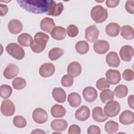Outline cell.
Segmentation results:
<instances>
[{"label": "cell", "mask_w": 134, "mask_h": 134, "mask_svg": "<svg viewBox=\"0 0 134 134\" xmlns=\"http://www.w3.org/2000/svg\"><path fill=\"white\" fill-rule=\"evenodd\" d=\"M32 36L27 33L21 34L17 38V41L21 46L29 47L32 41Z\"/></svg>", "instance_id": "30"}, {"label": "cell", "mask_w": 134, "mask_h": 134, "mask_svg": "<svg viewBox=\"0 0 134 134\" xmlns=\"http://www.w3.org/2000/svg\"><path fill=\"white\" fill-rule=\"evenodd\" d=\"M92 117L94 120L98 122L105 121L108 117L104 114L101 107L97 106L94 107L92 110Z\"/></svg>", "instance_id": "24"}, {"label": "cell", "mask_w": 134, "mask_h": 134, "mask_svg": "<svg viewBox=\"0 0 134 134\" xmlns=\"http://www.w3.org/2000/svg\"><path fill=\"white\" fill-rule=\"evenodd\" d=\"M52 96L54 100L58 103H64L66 100V95L65 92L61 87H55L53 88Z\"/></svg>", "instance_id": "23"}, {"label": "cell", "mask_w": 134, "mask_h": 134, "mask_svg": "<svg viewBox=\"0 0 134 134\" xmlns=\"http://www.w3.org/2000/svg\"><path fill=\"white\" fill-rule=\"evenodd\" d=\"M125 9L128 13L133 14H134V1L132 0L127 1L125 5Z\"/></svg>", "instance_id": "43"}, {"label": "cell", "mask_w": 134, "mask_h": 134, "mask_svg": "<svg viewBox=\"0 0 134 134\" xmlns=\"http://www.w3.org/2000/svg\"><path fill=\"white\" fill-rule=\"evenodd\" d=\"M81 128L80 127L75 124L71 125L68 130V133L69 134H80L81 133Z\"/></svg>", "instance_id": "44"}, {"label": "cell", "mask_w": 134, "mask_h": 134, "mask_svg": "<svg viewBox=\"0 0 134 134\" xmlns=\"http://www.w3.org/2000/svg\"><path fill=\"white\" fill-rule=\"evenodd\" d=\"M100 99L103 103H107L114 99V92L109 89L104 90L100 94Z\"/></svg>", "instance_id": "33"}, {"label": "cell", "mask_w": 134, "mask_h": 134, "mask_svg": "<svg viewBox=\"0 0 134 134\" xmlns=\"http://www.w3.org/2000/svg\"><path fill=\"white\" fill-rule=\"evenodd\" d=\"M120 104L115 100H111L107 103L104 107V114L109 117H114L116 116L120 112Z\"/></svg>", "instance_id": "5"}, {"label": "cell", "mask_w": 134, "mask_h": 134, "mask_svg": "<svg viewBox=\"0 0 134 134\" xmlns=\"http://www.w3.org/2000/svg\"><path fill=\"white\" fill-rule=\"evenodd\" d=\"M82 95L86 102L91 103L95 100L98 94L97 91L93 87L87 86L83 89Z\"/></svg>", "instance_id": "13"}, {"label": "cell", "mask_w": 134, "mask_h": 134, "mask_svg": "<svg viewBox=\"0 0 134 134\" xmlns=\"http://www.w3.org/2000/svg\"><path fill=\"white\" fill-rule=\"evenodd\" d=\"M8 12V6L5 4L0 5V14L1 16H5Z\"/></svg>", "instance_id": "47"}, {"label": "cell", "mask_w": 134, "mask_h": 134, "mask_svg": "<svg viewBox=\"0 0 134 134\" xmlns=\"http://www.w3.org/2000/svg\"><path fill=\"white\" fill-rule=\"evenodd\" d=\"M13 90L10 85L3 84L0 86V95L3 98H9L12 95Z\"/></svg>", "instance_id": "37"}, {"label": "cell", "mask_w": 134, "mask_h": 134, "mask_svg": "<svg viewBox=\"0 0 134 134\" xmlns=\"http://www.w3.org/2000/svg\"><path fill=\"white\" fill-rule=\"evenodd\" d=\"M120 35L127 40H132L134 38L133 28L129 25H124L120 29Z\"/></svg>", "instance_id": "28"}, {"label": "cell", "mask_w": 134, "mask_h": 134, "mask_svg": "<svg viewBox=\"0 0 134 134\" xmlns=\"http://www.w3.org/2000/svg\"><path fill=\"white\" fill-rule=\"evenodd\" d=\"M66 31L67 35L71 38L75 37L79 34V29L77 27L73 24L69 25Z\"/></svg>", "instance_id": "41"}, {"label": "cell", "mask_w": 134, "mask_h": 134, "mask_svg": "<svg viewBox=\"0 0 134 134\" xmlns=\"http://www.w3.org/2000/svg\"><path fill=\"white\" fill-rule=\"evenodd\" d=\"M13 122L14 125L18 128H23L27 125V121L26 119L22 116L17 115L13 118Z\"/></svg>", "instance_id": "38"}, {"label": "cell", "mask_w": 134, "mask_h": 134, "mask_svg": "<svg viewBox=\"0 0 134 134\" xmlns=\"http://www.w3.org/2000/svg\"><path fill=\"white\" fill-rule=\"evenodd\" d=\"M123 79L127 81H131L133 80L134 73L133 70L130 69H127L122 73Z\"/></svg>", "instance_id": "42"}, {"label": "cell", "mask_w": 134, "mask_h": 134, "mask_svg": "<svg viewBox=\"0 0 134 134\" xmlns=\"http://www.w3.org/2000/svg\"><path fill=\"white\" fill-rule=\"evenodd\" d=\"M23 27L21 22L17 19H11L8 24V29L13 35L19 34L22 31Z\"/></svg>", "instance_id": "17"}, {"label": "cell", "mask_w": 134, "mask_h": 134, "mask_svg": "<svg viewBox=\"0 0 134 134\" xmlns=\"http://www.w3.org/2000/svg\"><path fill=\"white\" fill-rule=\"evenodd\" d=\"M19 71L18 66L14 63L8 64L3 72V75L7 79H12L18 75Z\"/></svg>", "instance_id": "14"}, {"label": "cell", "mask_w": 134, "mask_h": 134, "mask_svg": "<svg viewBox=\"0 0 134 134\" xmlns=\"http://www.w3.org/2000/svg\"><path fill=\"white\" fill-rule=\"evenodd\" d=\"M90 116V108L85 105L81 106L75 113V118L81 121L86 120Z\"/></svg>", "instance_id": "16"}, {"label": "cell", "mask_w": 134, "mask_h": 134, "mask_svg": "<svg viewBox=\"0 0 134 134\" xmlns=\"http://www.w3.org/2000/svg\"><path fill=\"white\" fill-rule=\"evenodd\" d=\"M120 30L119 25L116 23L112 22L108 24L105 28V32L110 37H116L119 35Z\"/></svg>", "instance_id": "26"}, {"label": "cell", "mask_w": 134, "mask_h": 134, "mask_svg": "<svg viewBox=\"0 0 134 134\" xmlns=\"http://www.w3.org/2000/svg\"><path fill=\"white\" fill-rule=\"evenodd\" d=\"M52 0H28L17 1L19 5L27 12L41 14L47 13L52 3Z\"/></svg>", "instance_id": "1"}, {"label": "cell", "mask_w": 134, "mask_h": 134, "mask_svg": "<svg viewBox=\"0 0 134 134\" xmlns=\"http://www.w3.org/2000/svg\"><path fill=\"white\" fill-rule=\"evenodd\" d=\"M55 70V66L52 63H44L40 66L39 74L43 77H48L54 73Z\"/></svg>", "instance_id": "10"}, {"label": "cell", "mask_w": 134, "mask_h": 134, "mask_svg": "<svg viewBox=\"0 0 134 134\" xmlns=\"http://www.w3.org/2000/svg\"><path fill=\"white\" fill-rule=\"evenodd\" d=\"M133 98H134V95H129L128 97V104L129 106L132 109H134L133 107Z\"/></svg>", "instance_id": "48"}, {"label": "cell", "mask_w": 134, "mask_h": 134, "mask_svg": "<svg viewBox=\"0 0 134 134\" xmlns=\"http://www.w3.org/2000/svg\"><path fill=\"white\" fill-rule=\"evenodd\" d=\"M12 85L14 89L21 90L24 89L26 85V80L21 77H17L12 82Z\"/></svg>", "instance_id": "36"}, {"label": "cell", "mask_w": 134, "mask_h": 134, "mask_svg": "<svg viewBox=\"0 0 134 134\" xmlns=\"http://www.w3.org/2000/svg\"><path fill=\"white\" fill-rule=\"evenodd\" d=\"M55 26V24L53 19L50 17H45L43 18L40 23L41 29L48 33H50Z\"/></svg>", "instance_id": "20"}, {"label": "cell", "mask_w": 134, "mask_h": 134, "mask_svg": "<svg viewBox=\"0 0 134 134\" xmlns=\"http://www.w3.org/2000/svg\"><path fill=\"white\" fill-rule=\"evenodd\" d=\"M119 120L121 124L124 125L132 124L134 122V113L129 110H125L120 115Z\"/></svg>", "instance_id": "15"}, {"label": "cell", "mask_w": 134, "mask_h": 134, "mask_svg": "<svg viewBox=\"0 0 134 134\" xmlns=\"http://www.w3.org/2000/svg\"><path fill=\"white\" fill-rule=\"evenodd\" d=\"M64 54V50L60 48H53L51 49L49 53V58L52 61H55L60 58Z\"/></svg>", "instance_id": "32"}, {"label": "cell", "mask_w": 134, "mask_h": 134, "mask_svg": "<svg viewBox=\"0 0 134 134\" xmlns=\"http://www.w3.org/2000/svg\"><path fill=\"white\" fill-rule=\"evenodd\" d=\"M99 31L95 25L87 27L85 29V39L89 42H95L98 39Z\"/></svg>", "instance_id": "8"}, {"label": "cell", "mask_w": 134, "mask_h": 134, "mask_svg": "<svg viewBox=\"0 0 134 134\" xmlns=\"http://www.w3.org/2000/svg\"><path fill=\"white\" fill-rule=\"evenodd\" d=\"M75 48L76 51L80 54H85L89 50V44L86 41L81 40L76 42Z\"/></svg>", "instance_id": "31"}, {"label": "cell", "mask_w": 134, "mask_h": 134, "mask_svg": "<svg viewBox=\"0 0 134 134\" xmlns=\"http://www.w3.org/2000/svg\"><path fill=\"white\" fill-rule=\"evenodd\" d=\"M119 125L117 122L110 120L107 121L105 125V130L108 133H114L118 130Z\"/></svg>", "instance_id": "35"}, {"label": "cell", "mask_w": 134, "mask_h": 134, "mask_svg": "<svg viewBox=\"0 0 134 134\" xmlns=\"http://www.w3.org/2000/svg\"><path fill=\"white\" fill-rule=\"evenodd\" d=\"M93 49L96 53L99 54H104L109 50V44L106 40H98L94 42Z\"/></svg>", "instance_id": "12"}, {"label": "cell", "mask_w": 134, "mask_h": 134, "mask_svg": "<svg viewBox=\"0 0 134 134\" xmlns=\"http://www.w3.org/2000/svg\"><path fill=\"white\" fill-rule=\"evenodd\" d=\"M106 6L109 8H114L117 6L119 3L118 0H107L105 2Z\"/></svg>", "instance_id": "46"}, {"label": "cell", "mask_w": 134, "mask_h": 134, "mask_svg": "<svg viewBox=\"0 0 134 134\" xmlns=\"http://www.w3.org/2000/svg\"><path fill=\"white\" fill-rule=\"evenodd\" d=\"M81 97L80 95L75 92H73L68 96V102L70 105L72 107H77L81 103Z\"/></svg>", "instance_id": "29"}, {"label": "cell", "mask_w": 134, "mask_h": 134, "mask_svg": "<svg viewBox=\"0 0 134 134\" xmlns=\"http://www.w3.org/2000/svg\"><path fill=\"white\" fill-rule=\"evenodd\" d=\"M1 111L5 116H11L15 111V106L13 102L9 99L4 100L1 106Z\"/></svg>", "instance_id": "7"}, {"label": "cell", "mask_w": 134, "mask_h": 134, "mask_svg": "<svg viewBox=\"0 0 134 134\" xmlns=\"http://www.w3.org/2000/svg\"><path fill=\"white\" fill-rule=\"evenodd\" d=\"M64 9V6L62 3L59 2L57 3L55 1H53L49 11L46 13L49 16H52L54 17L59 16Z\"/></svg>", "instance_id": "19"}, {"label": "cell", "mask_w": 134, "mask_h": 134, "mask_svg": "<svg viewBox=\"0 0 134 134\" xmlns=\"http://www.w3.org/2000/svg\"><path fill=\"white\" fill-rule=\"evenodd\" d=\"M31 133H46V132L40 129H36L34 130H33L31 132Z\"/></svg>", "instance_id": "49"}, {"label": "cell", "mask_w": 134, "mask_h": 134, "mask_svg": "<svg viewBox=\"0 0 134 134\" xmlns=\"http://www.w3.org/2000/svg\"><path fill=\"white\" fill-rule=\"evenodd\" d=\"M133 54V48L130 45H125L122 46L119 51V55L121 60L126 62L130 61Z\"/></svg>", "instance_id": "9"}, {"label": "cell", "mask_w": 134, "mask_h": 134, "mask_svg": "<svg viewBox=\"0 0 134 134\" xmlns=\"http://www.w3.org/2000/svg\"><path fill=\"white\" fill-rule=\"evenodd\" d=\"M32 117L34 121L39 124H42L46 122L48 118L47 111L40 107L36 108L32 112Z\"/></svg>", "instance_id": "6"}, {"label": "cell", "mask_w": 134, "mask_h": 134, "mask_svg": "<svg viewBox=\"0 0 134 134\" xmlns=\"http://www.w3.org/2000/svg\"><path fill=\"white\" fill-rule=\"evenodd\" d=\"M67 121L63 119H54L51 121V128L57 131H64L68 127Z\"/></svg>", "instance_id": "25"}, {"label": "cell", "mask_w": 134, "mask_h": 134, "mask_svg": "<svg viewBox=\"0 0 134 134\" xmlns=\"http://www.w3.org/2000/svg\"><path fill=\"white\" fill-rule=\"evenodd\" d=\"M87 132L88 134H100L101 131L99 127L96 125H91L88 128Z\"/></svg>", "instance_id": "45"}, {"label": "cell", "mask_w": 134, "mask_h": 134, "mask_svg": "<svg viewBox=\"0 0 134 134\" xmlns=\"http://www.w3.org/2000/svg\"><path fill=\"white\" fill-rule=\"evenodd\" d=\"M91 17L95 23H102L108 17L107 10L101 5H96L91 10Z\"/></svg>", "instance_id": "3"}, {"label": "cell", "mask_w": 134, "mask_h": 134, "mask_svg": "<svg viewBox=\"0 0 134 134\" xmlns=\"http://www.w3.org/2000/svg\"><path fill=\"white\" fill-rule=\"evenodd\" d=\"M6 52L17 60L23 59L25 55L24 49L16 43H10L6 47Z\"/></svg>", "instance_id": "4"}, {"label": "cell", "mask_w": 134, "mask_h": 134, "mask_svg": "<svg viewBox=\"0 0 134 134\" xmlns=\"http://www.w3.org/2000/svg\"><path fill=\"white\" fill-rule=\"evenodd\" d=\"M128 92V89L127 86L122 84L117 85L114 91V94L118 98H123L125 97Z\"/></svg>", "instance_id": "34"}, {"label": "cell", "mask_w": 134, "mask_h": 134, "mask_svg": "<svg viewBox=\"0 0 134 134\" xmlns=\"http://www.w3.org/2000/svg\"><path fill=\"white\" fill-rule=\"evenodd\" d=\"M106 62L109 66L117 68L120 64V61L116 52L110 51L106 57Z\"/></svg>", "instance_id": "22"}, {"label": "cell", "mask_w": 134, "mask_h": 134, "mask_svg": "<svg viewBox=\"0 0 134 134\" xmlns=\"http://www.w3.org/2000/svg\"><path fill=\"white\" fill-rule=\"evenodd\" d=\"M73 77L69 74H65L61 79V83L63 86L66 87H71L73 84Z\"/></svg>", "instance_id": "40"}, {"label": "cell", "mask_w": 134, "mask_h": 134, "mask_svg": "<svg viewBox=\"0 0 134 134\" xmlns=\"http://www.w3.org/2000/svg\"><path fill=\"white\" fill-rule=\"evenodd\" d=\"M66 29L62 26H55L50 32L51 37L55 40H63L66 35Z\"/></svg>", "instance_id": "21"}, {"label": "cell", "mask_w": 134, "mask_h": 134, "mask_svg": "<svg viewBox=\"0 0 134 134\" xmlns=\"http://www.w3.org/2000/svg\"><path fill=\"white\" fill-rule=\"evenodd\" d=\"M49 39V36L42 32H38L34 36V39L30 44V48L35 53H40L43 51Z\"/></svg>", "instance_id": "2"}, {"label": "cell", "mask_w": 134, "mask_h": 134, "mask_svg": "<svg viewBox=\"0 0 134 134\" xmlns=\"http://www.w3.org/2000/svg\"><path fill=\"white\" fill-rule=\"evenodd\" d=\"M107 80L111 85L119 83L121 80V74L119 71L114 69L108 70L105 74Z\"/></svg>", "instance_id": "11"}, {"label": "cell", "mask_w": 134, "mask_h": 134, "mask_svg": "<svg viewBox=\"0 0 134 134\" xmlns=\"http://www.w3.org/2000/svg\"><path fill=\"white\" fill-rule=\"evenodd\" d=\"M68 74L73 77H76L80 75L82 72L81 64L77 61H73L69 63L67 68Z\"/></svg>", "instance_id": "18"}, {"label": "cell", "mask_w": 134, "mask_h": 134, "mask_svg": "<svg viewBox=\"0 0 134 134\" xmlns=\"http://www.w3.org/2000/svg\"><path fill=\"white\" fill-rule=\"evenodd\" d=\"M96 86L98 90L102 91L109 88L110 86V83L108 82L107 79L104 77H102L97 81Z\"/></svg>", "instance_id": "39"}, {"label": "cell", "mask_w": 134, "mask_h": 134, "mask_svg": "<svg viewBox=\"0 0 134 134\" xmlns=\"http://www.w3.org/2000/svg\"><path fill=\"white\" fill-rule=\"evenodd\" d=\"M53 133H60V134H61V132H60L59 131H57V132H53Z\"/></svg>", "instance_id": "50"}, {"label": "cell", "mask_w": 134, "mask_h": 134, "mask_svg": "<svg viewBox=\"0 0 134 134\" xmlns=\"http://www.w3.org/2000/svg\"><path fill=\"white\" fill-rule=\"evenodd\" d=\"M66 114V110L64 106L59 104L54 105L51 109V114L54 118L63 117Z\"/></svg>", "instance_id": "27"}]
</instances>
